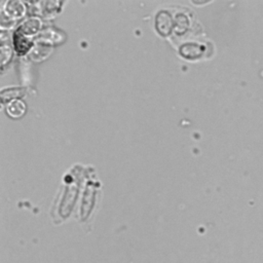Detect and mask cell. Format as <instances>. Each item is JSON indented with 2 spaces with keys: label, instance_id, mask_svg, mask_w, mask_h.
Segmentation results:
<instances>
[{
  "label": "cell",
  "instance_id": "1",
  "mask_svg": "<svg viewBox=\"0 0 263 263\" xmlns=\"http://www.w3.org/2000/svg\"><path fill=\"white\" fill-rule=\"evenodd\" d=\"M26 110V106L25 104L20 101V100H15L12 101L8 107H7V112L10 114V116L12 117H20L25 113Z\"/></svg>",
  "mask_w": 263,
  "mask_h": 263
},
{
  "label": "cell",
  "instance_id": "2",
  "mask_svg": "<svg viewBox=\"0 0 263 263\" xmlns=\"http://www.w3.org/2000/svg\"><path fill=\"white\" fill-rule=\"evenodd\" d=\"M39 27V21L36 18H31L29 21H27L23 26H22V30L23 34L27 35V34H34Z\"/></svg>",
  "mask_w": 263,
  "mask_h": 263
}]
</instances>
